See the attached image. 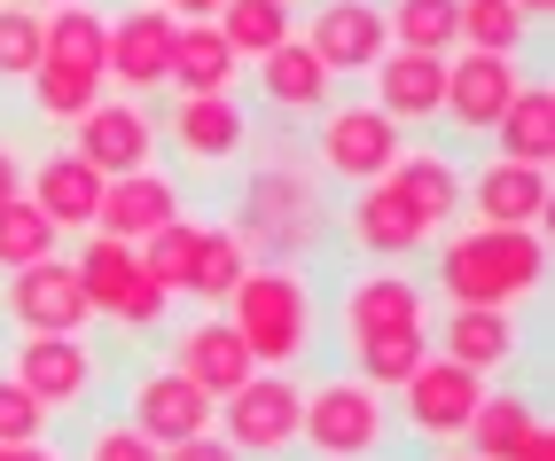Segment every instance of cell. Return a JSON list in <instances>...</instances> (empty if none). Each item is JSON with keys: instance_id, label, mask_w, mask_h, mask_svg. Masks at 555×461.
Here are the masks:
<instances>
[{"instance_id": "484cf974", "label": "cell", "mask_w": 555, "mask_h": 461, "mask_svg": "<svg viewBox=\"0 0 555 461\" xmlns=\"http://www.w3.org/2000/svg\"><path fill=\"white\" fill-rule=\"evenodd\" d=\"M40 63L79 71V79H102V63H109V16L87 9V0L48 9V24H40Z\"/></svg>"}, {"instance_id": "f546056e", "label": "cell", "mask_w": 555, "mask_h": 461, "mask_svg": "<svg viewBox=\"0 0 555 461\" xmlns=\"http://www.w3.org/2000/svg\"><path fill=\"white\" fill-rule=\"evenodd\" d=\"M250 243L235 235V227H204V243H196V274H189V297H204L211 313H228V297H235V282L250 274Z\"/></svg>"}, {"instance_id": "7a4b0ae2", "label": "cell", "mask_w": 555, "mask_h": 461, "mask_svg": "<svg viewBox=\"0 0 555 461\" xmlns=\"http://www.w3.org/2000/svg\"><path fill=\"white\" fill-rule=\"evenodd\" d=\"M228 321L250 344L258 368L289 375L313 353V290H306V274H289V266H250L235 282V297H228Z\"/></svg>"}, {"instance_id": "cb8c5ba5", "label": "cell", "mask_w": 555, "mask_h": 461, "mask_svg": "<svg viewBox=\"0 0 555 461\" xmlns=\"http://www.w3.org/2000/svg\"><path fill=\"white\" fill-rule=\"evenodd\" d=\"M172 141H180L189 165H228L250 141V118H243L235 94H180L172 102Z\"/></svg>"}, {"instance_id": "60d3db41", "label": "cell", "mask_w": 555, "mask_h": 461, "mask_svg": "<svg viewBox=\"0 0 555 461\" xmlns=\"http://www.w3.org/2000/svg\"><path fill=\"white\" fill-rule=\"evenodd\" d=\"M165 461H243L219 431H204V438H180V446H165Z\"/></svg>"}, {"instance_id": "d6a6232c", "label": "cell", "mask_w": 555, "mask_h": 461, "mask_svg": "<svg viewBox=\"0 0 555 461\" xmlns=\"http://www.w3.org/2000/svg\"><path fill=\"white\" fill-rule=\"evenodd\" d=\"M196 243H204V227L180 212L172 227H157L150 243H133V258H141V274H150L165 297H189V274H196Z\"/></svg>"}, {"instance_id": "74e56055", "label": "cell", "mask_w": 555, "mask_h": 461, "mask_svg": "<svg viewBox=\"0 0 555 461\" xmlns=\"http://www.w3.org/2000/svg\"><path fill=\"white\" fill-rule=\"evenodd\" d=\"M40 9H24V0H0V79H31L40 71Z\"/></svg>"}, {"instance_id": "603a6c76", "label": "cell", "mask_w": 555, "mask_h": 461, "mask_svg": "<svg viewBox=\"0 0 555 461\" xmlns=\"http://www.w3.org/2000/svg\"><path fill=\"white\" fill-rule=\"evenodd\" d=\"M258 102H267L274 118H321V110L337 102V79L313 63L306 40H282L274 55H258Z\"/></svg>"}, {"instance_id": "5bb4252c", "label": "cell", "mask_w": 555, "mask_h": 461, "mask_svg": "<svg viewBox=\"0 0 555 461\" xmlns=\"http://www.w3.org/2000/svg\"><path fill=\"white\" fill-rule=\"evenodd\" d=\"M9 375L40 399V414H70L94 392V353H87V336H24Z\"/></svg>"}, {"instance_id": "b9f144b4", "label": "cell", "mask_w": 555, "mask_h": 461, "mask_svg": "<svg viewBox=\"0 0 555 461\" xmlns=\"http://www.w3.org/2000/svg\"><path fill=\"white\" fill-rule=\"evenodd\" d=\"M508 461H555V431H547V422H532V431H525V446H516Z\"/></svg>"}, {"instance_id": "7402d4cb", "label": "cell", "mask_w": 555, "mask_h": 461, "mask_svg": "<svg viewBox=\"0 0 555 461\" xmlns=\"http://www.w3.org/2000/svg\"><path fill=\"white\" fill-rule=\"evenodd\" d=\"M399 329H430L423 282H406V274H360V282L345 290V344L399 336Z\"/></svg>"}, {"instance_id": "8d00e7d4", "label": "cell", "mask_w": 555, "mask_h": 461, "mask_svg": "<svg viewBox=\"0 0 555 461\" xmlns=\"http://www.w3.org/2000/svg\"><path fill=\"white\" fill-rule=\"evenodd\" d=\"M94 102H102V79H79V71H55V63L31 71V110H40L48 126H79Z\"/></svg>"}, {"instance_id": "1f68e13d", "label": "cell", "mask_w": 555, "mask_h": 461, "mask_svg": "<svg viewBox=\"0 0 555 461\" xmlns=\"http://www.w3.org/2000/svg\"><path fill=\"white\" fill-rule=\"evenodd\" d=\"M423 360H430V329L367 336V344H352V383H367V392H399V383L415 375Z\"/></svg>"}, {"instance_id": "7c38bea8", "label": "cell", "mask_w": 555, "mask_h": 461, "mask_svg": "<svg viewBox=\"0 0 555 461\" xmlns=\"http://www.w3.org/2000/svg\"><path fill=\"white\" fill-rule=\"evenodd\" d=\"M547 172L540 165H508V157H493V165H477V172H462V212H469V227H540L547 219Z\"/></svg>"}, {"instance_id": "c3c4849f", "label": "cell", "mask_w": 555, "mask_h": 461, "mask_svg": "<svg viewBox=\"0 0 555 461\" xmlns=\"http://www.w3.org/2000/svg\"><path fill=\"white\" fill-rule=\"evenodd\" d=\"M282 9H298V0H282Z\"/></svg>"}, {"instance_id": "e575fe53", "label": "cell", "mask_w": 555, "mask_h": 461, "mask_svg": "<svg viewBox=\"0 0 555 461\" xmlns=\"http://www.w3.org/2000/svg\"><path fill=\"white\" fill-rule=\"evenodd\" d=\"M55 219L31 204V196H9L0 204V274H24V266H40V258H55Z\"/></svg>"}, {"instance_id": "5b68a950", "label": "cell", "mask_w": 555, "mask_h": 461, "mask_svg": "<svg viewBox=\"0 0 555 461\" xmlns=\"http://www.w3.org/2000/svg\"><path fill=\"white\" fill-rule=\"evenodd\" d=\"M384 392H367L352 375H328L306 392V414H298V438L321 453V461H367L384 446Z\"/></svg>"}, {"instance_id": "44dd1931", "label": "cell", "mask_w": 555, "mask_h": 461, "mask_svg": "<svg viewBox=\"0 0 555 461\" xmlns=\"http://www.w3.org/2000/svg\"><path fill=\"white\" fill-rule=\"evenodd\" d=\"M430 344H438V360H454L469 375H493L525 353V329H516V313H493V305H454Z\"/></svg>"}, {"instance_id": "277c9868", "label": "cell", "mask_w": 555, "mask_h": 461, "mask_svg": "<svg viewBox=\"0 0 555 461\" xmlns=\"http://www.w3.org/2000/svg\"><path fill=\"white\" fill-rule=\"evenodd\" d=\"M298 414H306L298 375L258 368L250 383H235V392L219 399V438H228L243 461H274V453L298 446Z\"/></svg>"}, {"instance_id": "e0dca14e", "label": "cell", "mask_w": 555, "mask_h": 461, "mask_svg": "<svg viewBox=\"0 0 555 461\" xmlns=\"http://www.w3.org/2000/svg\"><path fill=\"white\" fill-rule=\"evenodd\" d=\"M180 212H189V196H180V180H165V172L150 165V172L102 180V212H94V227H102L109 243H150L157 227H172Z\"/></svg>"}, {"instance_id": "30bf717a", "label": "cell", "mask_w": 555, "mask_h": 461, "mask_svg": "<svg viewBox=\"0 0 555 461\" xmlns=\"http://www.w3.org/2000/svg\"><path fill=\"white\" fill-rule=\"evenodd\" d=\"M70 157L79 165H94L102 180H126V172H150V157H157V118L141 102H94L79 126H70Z\"/></svg>"}, {"instance_id": "ac0fdd59", "label": "cell", "mask_w": 555, "mask_h": 461, "mask_svg": "<svg viewBox=\"0 0 555 461\" xmlns=\"http://www.w3.org/2000/svg\"><path fill=\"white\" fill-rule=\"evenodd\" d=\"M24 196L55 219V235H94V212H102V172H94V165H79L70 149H48V157L24 172Z\"/></svg>"}, {"instance_id": "ba28073f", "label": "cell", "mask_w": 555, "mask_h": 461, "mask_svg": "<svg viewBox=\"0 0 555 461\" xmlns=\"http://www.w3.org/2000/svg\"><path fill=\"white\" fill-rule=\"evenodd\" d=\"M0 313H9L24 336H87L94 305H87L79 274H70V258H40V266H24V274H9Z\"/></svg>"}, {"instance_id": "4dcf8cb0", "label": "cell", "mask_w": 555, "mask_h": 461, "mask_svg": "<svg viewBox=\"0 0 555 461\" xmlns=\"http://www.w3.org/2000/svg\"><path fill=\"white\" fill-rule=\"evenodd\" d=\"M532 399L525 392H486V399H477V414H469V461H508L516 446H525V431H532Z\"/></svg>"}, {"instance_id": "83f0119b", "label": "cell", "mask_w": 555, "mask_h": 461, "mask_svg": "<svg viewBox=\"0 0 555 461\" xmlns=\"http://www.w3.org/2000/svg\"><path fill=\"white\" fill-rule=\"evenodd\" d=\"M493 141H501L508 165H540L547 172V157H555V87H532V79L516 87V102L501 110Z\"/></svg>"}, {"instance_id": "9c48e42d", "label": "cell", "mask_w": 555, "mask_h": 461, "mask_svg": "<svg viewBox=\"0 0 555 461\" xmlns=\"http://www.w3.org/2000/svg\"><path fill=\"white\" fill-rule=\"evenodd\" d=\"M306 48L328 79H367L384 55H391V31L376 0H313V24H306Z\"/></svg>"}, {"instance_id": "f1b7e54d", "label": "cell", "mask_w": 555, "mask_h": 461, "mask_svg": "<svg viewBox=\"0 0 555 461\" xmlns=\"http://www.w3.org/2000/svg\"><path fill=\"white\" fill-rule=\"evenodd\" d=\"M211 24H219V40L235 48V63H258L282 40H298V9H282V0H219Z\"/></svg>"}, {"instance_id": "9a60e30c", "label": "cell", "mask_w": 555, "mask_h": 461, "mask_svg": "<svg viewBox=\"0 0 555 461\" xmlns=\"http://www.w3.org/2000/svg\"><path fill=\"white\" fill-rule=\"evenodd\" d=\"M172 368L189 375L204 399H228L235 383H250V375H258L250 344L235 336V321H228V313H196L189 329H180V336H172Z\"/></svg>"}, {"instance_id": "3957f363", "label": "cell", "mask_w": 555, "mask_h": 461, "mask_svg": "<svg viewBox=\"0 0 555 461\" xmlns=\"http://www.w3.org/2000/svg\"><path fill=\"white\" fill-rule=\"evenodd\" d=\"M70 274H79V290H87V305H94V321H118V329H133V336H157L165 313H172V297H165L150 274H141L133 243H109L102 227L87 235V251L70 258Z\"/></svg>"}, {"instance_id": "f35d334b", "label": "cell", "mask_w": 555, "mask_h": 461, "mask_svg": "<svg viewBox=\"0 0 555 461\" xmlns=\"http://www.w3.org/2000/svg\"><path fill=\"white\" fill-rule=\"evenodd\" d=\"M40 431H48L40 399H31L16 375H0V446H40Z\"/></svg>"}, {"instance_id": "d590c367", "label": "cell", "mask_w": 555, "mask_h": 461, "mask_svg": "<svg viewBox=\"0 0 555 461\" xmlns=\"http://www.w3.org/2000/svg\"><path fill=\"white\" fill-rule=\"evenodd\" d=\"M384 31L406 55H454V0H391Z\"/></svg>"}, {"instance_id": "7bdbcfd3", "label": "cell", "mask_w": 555, "mask_h": 461, "mask_svg": "<svg viewBox=\"0 0 555 461\" xmlns=\"http://www.w3.org/2000/svg\"><path fill=\"white\" fill-rule=\"evenodd\" d=\"M165 16H180V24H211L219 16V0H157Z\"/></svg>"}, {"instance_id": "2e32d148", "label": "cell", "mask_w": 555, "mask_h": 461, "mask_svg": "<svg viewBox=\"0 0 555 461\" xmlns=\"http://www.w3.org/2000/svg\"><path fill=\"white\" fill-rule=\"evenodd\" d=\"M516 87H525V71H516V55H447V110L438 118H454L462 133H493L501 110L516 102Z\"/></svg>"}, {"instance_id": "ffe728a7", "label": "cell", "mask_w": 555, "mask_h": 461, "mask_svg": "<svg viewBox=\"0 0 555 461\" xmlns=\"http://www.w3.org/2000/svg\"><path fill=\"white\" fill-rule=\"evenodd\" d=\"M376 110L406 133V126H430L438 110H447V55H406V48H391L376 71Z\"/></svg>"}, {"instance_id": "ee69618b", "label": "cell", "mask_w": 555, "mask_h": 461, "mask_svg": "<svg viewBox=\"0 0 555 461\" xmlns=\"http://www.w3.org/2000/svg\"><path fill=\"white\" fill-rule=\"evenodd\" d=\"M9 196H24V165H16V149L0 141V204H9Z\"/></svg>"}, {"instance_id": "ab89813d", "label": "cell", "mask_w": 555, "mask_h": 461, "mask_svg": "<svg viewBox=\"0 0 555 461\" xmlns=\"http://www.w3.org/2000/svg\"><path fill=\"white\" fill-rule=\"evenodd\" d=\"M87 461H165V446H150L133 422H102V431L87 438Z\"/></svg>"}, {"instance_id": "6da1fadb", "label": "cell", "mask_w": 555, "mask_h": 461, "mask_svg": "<svg viewBox=\"0 0 555 461\" xmlns=\"http://www.w3.org/2000/svg\"><path fill=\"white\" fill-rule=\"evenodd\" d=\"M547 274V243L532 227H462L438 243V290L447 305H493L508 313L516 297H532Z\"/></svg>"}, {"instance_id": "d4e9b609", "label": "cell", "mask_w": 555, "mask_h": 461, "mask_svg": "<svg viewBox=\"0 0 555 461\" xmlns=\"http://www.w3.org/2000/svg\"><path fill=\"white\" fill-rule=\"evenodd\" d=\"M345 235H352V251H367V258H415L430 235L415 227V212H406L384 180H367L360 196H352V212H345Z\"/></svg>"}, {"instance_id": "bcb514c9", "label": "cell", "mask_w": 555, "mask_h": 461, "mask_svg": "<svg viewBox=\"0 0 555 461\" xmlns=\"http://www.w3.org/2000/svg\"><path fill=\"white\" fill-rule=\"evenodd\" d=\"M9 461H55L48 446H9Z\"/></svg>"}, {"instance_id": "8992f818", "label": "cell", "mask_w": 555, "mask_h": 461, "mask_svg": "<svg viewBox=\"0 0 555 461\" xmlns=\"http://www.w3.org/2000/svg\"><path fill=\"white\" fill-rule=\"evenodd\" d=\"M399 126L384 118L376 102H328L321 110V133H313V157L328 180H345V188H367V180H384L399 165Z\"/></svg>"}, {"instance_id": "7dc6e473", "label": "cell", "mask_w": 555, "mask_h": 461, "mask_svg": "<svg viewBox=\"0 0 555 461\" xmlns=\"http://www.w3.org/2000/svg\"><path fill=\"white\" fill-rule=\"evenodd\" d=\"M24 9H40V16H48V9H70V0H24Z\"/></svg>"}, {"instance_id": "4316f807", "label": "cell", "mask_w": 555, "mask_h": 461, "mask_svg": "<svg viewBox=\"0 0 555 461\" xmlns=\"http://www.w3.org/2000/svg\"><path fill=\"white\" fill-rule=\"evenodd\" d=\"M235 48L219 40V24H172V71L165 87L180 94H235Z\"/></svg>"}, {"instance_id": "d6986e66", "label": "cell", "mask_w": 555, "mask_h": 461, "mask_svg": "<svg viewBox=\"0 0 555 461\" xmlns=\"http://www.w3.org/2000/svg\"><path fill=\"white\" fill-rule=\"evenodd\" d=\"M384 188L415 212L423 235H438V227H454L462 212V165L447 157V149H399V165L384 172Z\"/></svg>"}, {"instance_id": "52a82bcc", "label": "cell", "mask_w": 555, "mask_h": 461, "mask_svg": "<svg viewBox=\"0 0 555 461\" xmlns=\"http://www.w3.org/2000/svg\"><path fill=\"white\" fill-rule=\"evenodd\" d=\"M126 422L150 446H180V438H204L211 422H219V399H204L172 360H157V368H141L126 383Z\"/></svg>"}, {"instance_id": "836d02e7", "label": "cell", "mask_w": 555, "mask_h": 461, "mask_svg": "<svg viewBox=\"0 0 555 461\" xmlns=\"http://www.w3.org/2000/svg\"><path fill=\"white\" fill-rule=\"evenodd\" d=\"M525 31L532 24L508 0H454V48H469V55H516Z\"/></svg>"}, {"instance_id": "8fae6325", "label": "cell", "mask_w": 555, "mask_h": 461, "mask_svg": "<svg viewBox=\"0 0 555 461\" xmlns=\"http://www.w3.org/2000/svg\"><path fill=\"white\" fill-rule=\"evenodd\" d=\"M399 399H406V431H415V438H462L477 399H486V375H469V368L430 353L415 375L399 383Z\"/></svg>"}, {"instance_id": "681fc988", "label": "cell", "mask_w": 555, "mask_h": 461, "mask_svg": "<svg viewBox=\"0 0 555 461\" xmlns=\"http://www.w3.org/2000/svg\"><path fill=\"white\" fill-rule=\"evenodd\" d=\"M0 461H9V446H0Z\"/></svg>"}, {"instance_id": "f6af8a7d", "label": "cell", "mask_w": 555, "mask_h": 461, "mask_svg": "<svg viewBox=\"0 0 555 461\" xmlns=\"http://www.w3.org/2000/svg\"><path fill=\"white\" fill-rule=\"evenodd\" d=\"M508 9L525 16V24H540V16H555V0H508Z\"/></svg>"}, {"instance_id": "4fadbf2b", "label": "cell", "mask_w": 555, "mask_h": 461, "mask_svg": "<svg viewBox=\"0 0 555 461\" xmlns=\"http://www.w3.org/2000/svg\"><path fill=\"white\" fill-rule=\"evenodd\" d=\"M165 71H172V16L157 9V0L109 16V63H102V79H118L126 102H133V94H157Z\"/></svg>"}]
</instances>
